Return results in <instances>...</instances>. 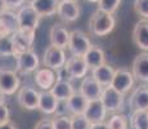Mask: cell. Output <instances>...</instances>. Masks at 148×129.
<instances>
[{
  "instance_id": "cell-1",
  "label": "cell",
  "mask_w": 148,
  "mask_h": 129,
  "mask_svg": "<svg viewBox=\"0 0 148 129\" xmlns=\"http://www.w3.org/2000/svg\"><path fill=\"white\" fill-rule=\"evenodd\" d=\"M115 25L116 21L112 14L98 9L89 19V34L97 38H104L112 32Z\"/></svg>"
},
{
  "instance_id": "cell-2",
  "label": "cell",
  "mask_w": 148,
  "mask_h": 129,
  "mask_svg": "<svg viewBox=\"0 0 148 129\" xmlns=\"http://www.w3.org/2000/svg\"><path fill=\"white\" fill-rule=\"evenodd\" d=\"M61 71L68 80H82L90 70L85 62L84 56H72L71 54V57L67 58L66 65Z\"/></svg>"
},
{
  "instance_id": "cell-3",
  "label": "cell",
  "mask_w": 148,
  "mask_h": 129,
  "mask_svg": "<svg viewBox=\"0 0 148 129\" xmlns=\"http://www.w3.org/2000/svg\"><path fill=\"white\" fill-rule=\"evenodd\" d=\"M104 105L108 114H121L125 110V94L120 93L112 87L103 88L102 96L99 98Z\"/></svg>"
},
{
  "instance_id": "cell-4",
  "label": "cell",
  "mask_w": 148,
  "mask_h": 129,
  "mask_svg": "<svg viewBox=\"0 0 148 129\" xmlns=\"http://www.w3.org/2000/svg\"><path fill=\"white\" fill-rule=\"evenodd\" d=\"M14 58H16V72L18 75H27L40 68V59L34 49L17 54Z\"/></svg>"
},
{
  "instance_id": "cell-5",
  "label": "cell",
  "mask_w": 148,
  "mask_h": 129,
  "mask_svg": "<svg viewBox=\"0 0 148 129\" xmlns=\"http://www.w3.org/2000/svg\"><path fill=\"white\" fill-rule=\"evenodd\" d=\"M92 41L86 32L81 30L70 31V40H68L67 49L72 56H85L88 50L92 48Z\"/></svg>"
},
{
  "instance_id": "cell-6",
  "label": "cell",
  "mask_w": 148,
  "mask_h": 129,
  "mask_svg": "<svg viewBox=\"0 0 148 129\" xmlns=\"http://www.w3.org/2000/svg\"><path fill=\"white\" fill-rule=\"evenodd\" d=\"M67 61L66 52L63 48L58 47H48L44 52V57H42V66L48 68H52L54 71H61L64 67Z\"/></svg>"
},
{
  "instance_id": "cell-7",
  "label": "cell",
  "mask_w": 148,
  "mask_h": 129,
  "mask_svg": "<svg viewBox=\"0 0 148 129\" xmlns=\"http://www.w3.org/2000/svg\"><path fill=\"white\" fill-rule=\"evenodd\" d=\"M17 16H18V23H19V28L21 30L35 31L36 32V28L39 27L41 17L31 7L30 3L25 4L21 9L17 10Z\"/></svg>"
},
{
  "instance_id": "cell-8",
  "label": "cell",
  "mask_w": 148,
  "mask_h": 129,
  "mask_svg": "<svg viewBox=\"0 0 148 129\" xmlns=\"http://www.w3.org/2000/svg\"><path fill=\"white\" fill-rule=\"evenodd\" d=\"M134 85H135V77L133 75L132 70L116 68L112 83H111V87L113 89H116L122 94H126L134 89Z\"/></svg>"
},
{
  "instance_id": "cell-9",
  "label": "cell",
  "mask_w": 148,
  "mask_h": 129,
  "mask_svg": "<svg viewBox=\"0 0 148 129\" xmlns=\"http://www.w3.org/2000/svg\"><path fill=\"white\" fill-rule=\"evenodd\" d=\"M21 88V79L14 70L1 67L0 68V90L5 96H13Z\"/></svg>"
},
{
  "instance_id": "cell-10",
  "label": "cell",
  "mask_w": 148,
  "mask_h": 129,
  "mask_svg": "<svg viewBox=\"0 0 148 129\" xmlns=\"http://www.w3.org/2000/svg\"><path fill=\"white\" fill-rule=\"evenodd\" d=\"M39 98H40V92L32 87H28V85L21 87L19 90L17 92V102L23 110H38Z\"/></svg>"
},
{
  "instance_id": "cell-11",
  "label": "cell",
  "mask_w": 148,
  "mask_h": 129,
  "mask_svg": "<svg viewBox=\"0 0 148 129\" xmlns=\"http://www.w3.org/2000/svg\"><path fill=\"white\" fill-rule=\"evenodd\" d=\"M13 45H14V57L17 54H21L26 50L32 49L34 41H35V31L21 30L12 34Z\"/></svg>"
},
{
  "instance_id": "cell-12",
  "label": "cell",
  "mask_w": 148,
  "mask_h": 129,
  "mask_svg": "<svg viewBox=\"0 0 148 129\" xmlns=\"http://www.w3.org/2000/svg\"><path fill=\"white\" fill-rule=\"evenodd\" d=\"M57 16L67 23L75 22L80 17V5L76 0H59Z\"/></svg>"
},
{
  "instance_id": "cell-13",
  "label": "cell",
  "mask_w": 148,
  "mask_h": 129,
  "mask_svg": "<svg viewBox=\"0 0 148 129\" xmlns=\"http://www.w3.org/2000/svg\"><path fill=\"white\" fill-rule=\"evenodd\" d=\"M108 111L106 110L104 105L101 99H94L89 101L88 106L84 111V116L90 121V124H98V123H106L107 121Z\"/></svg>"
},
{
  "instance_id": "cell-14",
  "label": "cell",
  "mask_w": 148,
  "mask_h": 129,
  "mask_svg": "<svg viewBox=\"0 0 148 129\" xmlns=\"http://www.w3.org/2000/svg\"><path fill=\"white\" fill-rule=\"evenodd\" d=\"M58 79L57 71L48 67H40L34 72V81L40 90H50Z\"/></svg>"
},
{
  "instance_id": "cell-15",
  "label": "cell",
  "mask_w": 148,
  "mask_h": 129,
  "mask_svg": "<svg viewBox=\"0 0 148 129\" xmlns=\"http://www.w3.org/2000/svg\"><path fill=\"white\" fill-rule=\"evenodd\" d=\"M77 90L80 92L88 101H94V99L101 98L102 92H103V87L92 75H86L81 80L80 87H79Z\"/></svg>"
},
{
  "instance_id": "cell-16",
  "label": "cell",
  "mask_w": 148,
  "mask_h": 129,
  "mask_svg": "<svg viewBox=\"0 0 148 129\" xmlns=\"http://www.w3.org/2000/svg\"><path fill=\"white\" fill-rule=\"evenodd\" d=\"M129 108L133 111L148 110V85L140 84L132 90L129 97Z\"/></svg>"
},
{
  "instance_id": "cell-17",
  "label": "cell",
  "mask_w": 148,
  "mask_h": 129,
  "mask_svg": "<svg viewBox=\"0 0 148 129\" xmlns=\"http://www.w3.org/2000/svg\"><path fill=\"white\" fill-rule=\"evenodd\" d=\"M132 72L135 80L144 84L148 83V52H142L135 56L132 63Z\"/></svg>"
},
{
  "instance_id": "cell-18",
  "label": "cell",
  "mask_w": 148,
  "mask_h": 129,
  "mask_svg": "<svg viewBox=\"0 0 148 129\" xmlns=\"http://www.w3.org/2000/svg\"><path fill=\"white\" fill-rule=\"evenodd\" d=\"M133 43L136 48L143 52H148V21L139 19L133 28Z\"/></svg>"
},
{
  "instance_id": "cell-19",
  "label": "cell",
  "mask_w": 148,
  "mask_h": 129,
  "mask_svg": "<svg viewBox=\"0 0 148 129\" xmlns=\"http://www.w3.org/2000/svg\"><path fill=\"white\" fill-rule=\"evenodd\" d=\"M50 45L66 49L68 47V40H70V31L61 23H56L52 26L49 32Z\"/></svg>"
},
{
  "instance_id": "cell-20",
  "label": "cell",
  "mask_w": 148,
  "mask_h": 129,
  "mask_svg": "<svg viewBox=\"0 0 148 129\" xmlns=\"http://www.w3.org/2000/svg\"><path fill=\"white\" fill-rule=\"evenodd\" d=\"M50 92L54 94V97H56L59 102H66L76 92V89H75V87H73V84L68 79L58 76L57 83L54 84V87L52 89H50Z\"/></svg>"
},
{
  "instance_id": "cell-21",
  "label": "cell",
  "mask_w": 148,
  "mask_h": 129,
  "mask_svg": "<svg viewBox=\"0 0 148 129\" xmlns=\"http://www.w3.org/2000/svg\"><path fill=\"white\" fill-rule=\"evenodd\" d=\"M59 101L54 97V94L50 90H41L40 98H39L38 110L45 115H56L58 110Z\"/></svg>"
},
{
  "instance_id": "cell-22",
  "label": "cell",
  "mask_w": 148,
  "mask_h": 129,
  "mask_svg": "<svg viewBox=\"0 0 148 129\" xmlns=\"http://www.w3.org/2000/svg\"><path fill=\"white\" fill-rule=\"evenodd\" d=\"M88 102L89 101L82 96L80 92L76 90L75 93L64 102L68 115L72 116V115H81V114H84L85 108H86V106H88Z\"/></svg>"
},
{
  "instance_id": "cell-23",
  "label": "cell",
  "mask_w": 148,
  "mask_h": 129,
  "mask_svg": "<svg viewBox=\"0 0 148 129\" xmlns=\"http://www.w3.org/2000/svg\"><path fill=\"white\" fill-rule=\"evenodd\" d=\"M115 71H116V68L113 67V66L104 63V65L99 66V67L94 68V70H92V74H90V75L94 77L102 87L106 88V87H110L111 83H112Z\"/></svg>"
},
{
  "instance_id": "cell-24",
  "label": "cell",
  "mask_w": 148,
  "mask_h": 129,
  "mask_svg": "<svg viewBox=\"0 0 148 129\" xmlns=\"http://www.w3.org/2000/svg\"><path fill=\"white\" fill-rule=\"evenodd\" d=\"M59 0H32L30 5L38 12L40 17H52L57 14Z\"/></svg>"
},
{
  "instance_id": "cell-25",
  "label": "cell",
  "mask_w": 148,
  "mask_h": 129,
  "mask_svg": "<svg viewBox=\"0 0 148 129\" xmlns=\"http://www.w3.org/2000/svg\"><path fill=\"white\" fill-rule=\"evenodd\" d=\"M84 58L90 71L106 63V53L98 45H92V48L85 53Z\"/></svg>"
},
{
  "instance_id": "cell-26",
  "label": "cell",
  "mask_w": 148,
  "mask_h": 129,
  "mask_svg": "<svg viewBox=\"0 0 148 129\" xmlns=\"http://www.w3.org/2000/svg\"><path fill=\"white\" fill-rule=\"evenodd\" d=\"M0 26L4 28V31L8 35H12L16 31L19 30L18 23V16H17L16 10H9L4 12L0 16Z\"/></svg>"
},
{
  "instance_id": "cell-27",
  "label": "cell",
  "mask_w": 148,
  "mask_h": 129,
  "mask_svg": "<svg viewBox=\"0 0 148 129\" xmlns=\"http://www.w3.org/2000/svg\"><path fill=\"white\" fill-rule=\"evenodd\" d=\"M129 123L132 129H148V110L133 111Z\"/></svg>"
},
{
  "instance_id": "cell-28",
  "label": "cell",
  "mask_w": 148,
  "mask_h": 129,
  "mask_svg": "<svg viewBox=\"0 0 148 129\" xmlns=\"http://www.w3.org/2000/svg\"><path fill=\"white\" fill-rule=\"evenodd\" d=\"M108 129H129V117L125 114H113L106 121Z\"/></svg>"
},
{
  "instance_id": "cell-29",
  "label": "cell",
  "mask_w": 148,
  "mask_h": 129,
  "mask_svg": "<svg viewBox=\"0 0 148 129\" xmlns=\"http://www.w3.org/2000/svg\"><path fill=\"white\" fill-rule=\"evenodd\" d=\"M0 57H14L12 35H4L0 38Z\"/></svg>"
},
{
  "instance_id": "cell-30",
  "label": "cell",
  "mask_w": 148,
  "mask_h": 129,
  "mask_svg": "<svg viewBox=\"0 0 148 129\" xmlns=\"http://www.w3.org/2000/svg\"><path fill=\"white\" fill-rule=\"evenodd\" d=\"M120 4H121V0H99L98 9L102 10V12L113 14L119 9Z\"/></svg>"
},
{
  "instance_id": "cell-31",
  "label": "cell",
  "mask_w": 148,
  "mask_h": 129,
  "mask_svg": "<svg viewBox=\"0 0 148 129\" xmlns=\"http://www.w3.org/2000/svg\"><path fill=\"white\" fill-rule=\"evenodd\" d=\"M54 129H72L70 115H56L52 119Z\"/></svg>"
},
{
  "instance_id": "cell-32",
  "label": "cell",
  "mask_w": 148,
  "mask_h": 129,
  "mask_svg": "<svg viewBox=\"0 0 148 129\" xmlns=\"http://www.w3.org/2000/svg\"><path fill=\"white\" fill-rule=\"evenodd\" d=\"M90 125L92 124L84 116V114L71 116V127H72V129H90Z\"/></svg>"
},
{
  "instance_id": "cell-33",
  "label": "cell",
  "mask_w": 148,
  "mask_h": 129,
  "mask_svg": "<svg viewBox=\"0 0 148 129\" xmlns=\"http://www.w3.org/2000/svg\"><path fill=\"white\" fill-rule=\"evenodd\" d=\"M134 12L143 19H148V0H134Z\"/></svg>"
},
{
  "instance_id": "cell-34",
  "label": "cell",
  "mask_w": 148,
  "mask_h": 129,
  "mask_svg": "<svg viewBox=\"0 0 148 129\" xmlns=\"http://www.w3.org/2000/svg\"><path fill=\"white\" fill-rule=\"evenodd\" d=\"M10 120V111L7 103H0V124L9 121Z\"/></svg>"
},
{
  "instance_id": "cell-35",
  "label": "cell",
  "mask_w": 148,
  "mask_h": 129,
  "mask_svg": "<svg viewBox=\"0 0 148 129\" xmlns=\"http://www.w3.org/2000/svg\"><path fill=\"white\" fill-rule=\"evenodd\" d=\"M4 1H5V4H7L8 9L9 10H16L17 12V10L21 9V8L26 4L27 0H4Z\"/></svg>"
},
{
  "instance_id": "cell-36",
  "label": "cell",
  "mask_w": 148,
  "mask_h": 129,
  "mask_svg": "<svg viewBox=\"0 0 148 129\" xmlns=\"http://www.w3.org/2000/svg\"><path fill=\"white\" fill-rule=\"evenodd\" d=\"M34 129H54V127L50 119H41L40 121L36 123Z\"/></svg>"
},
{
  "instance_id": "cell-37",
  "label": "cell",
  "mask_w": 148,
  "mask_h": 129,
  "mask_svg": "<svg viewBox=\"0 0 148 129\" xmlns=\"http://www.w3.org/2000/svg\"><path fill=\"white\" fill-rule=\"evenodd\" d=\"M0 129H17V125L13 121H7L4 124H0Z\"/></svg>"
},
{
  "instance_id": "cell-38",
  "label": "cell",
  "mask_w": 148,
  "mask_h": 129,
  "mask_svg": "<svg viewBox=\"0 0 148 129\" xmlns=\"http://www.w3.org/2000/svg\"><path fill=\"white\" fill-rule=\"evenodd\" d=\"M90 129H108L106 123H98V124H92Z\"/></svg>"
},
{
  "instance_id": "cell-39",
  "label": "cell",
  "mask_w": 148,
  "mask_h": 129,
  "mask_svg": "<svg viewBox=\"0 0 148 129\" xmlns=\"http://www.w3.org/2000/svg\"><path fill=\"white\" fill-rule=\"evenodd\" d=\"M7 10H8V7H7V4H5V1L4 0H0V16L4 12H7Z\"/></svg>"
},
{
  "instance_id": "cell-40",
  "label": "cell",
  "mask_w": 148,
  "mask_h": 129,
  "mask_svg": "<svg viewBox=\"0 0 148 129\" xmlns=\"http://www.w3.org/2000/svg\"><path fill=\"white\" fill-rule=\"evenodd\" d=\"M0 103H5V94L0 90Z\"/></svg>"
},
{
  "instance_id": "cell-41",
  "label": "cell",
  "mask_w": 148,
  "mask_h": 129,
  "mask_svg": "<svg viewBox=\"0 0 148 129\" xmlns=\"http://www.w3.org/2000/svg\"><path fill=\"white\" fill-rule=\"evenodd\" d=\"M4 35H8V34L5 32V31H4V28H3L1 26H0V38H1V36H4Z\"/></svg>"
},
{
  "instance_id": "cell-42",
  "label": "cell",
  "mask_w": 148,
  "mask_h": 129,
  "mask_svg": "<svg viewBox=\"0 0 148 129\" xmlns=\"http://www.w3.org/2000/svg\"><path fill=\"white\" fill-rule=\"evenodd\" d=\"M86 1H89V3H95V4H98L99 0H86Z\"/></svg>"
},
{
  "instance_id": "cell-43",
  "label": "cell",
  "mask_w": 148,
  "mask_h": 129,
  "mask_svg": "<svg viewBox=\"0 0 148 129\" xmlns=\"http://www.w3.org/2000/svg\"><path fill=\"white\" fill-rule=\"evenodd\" d=\"M27 1H32V0H27Z\"/></svg>"
}]
</instances>
